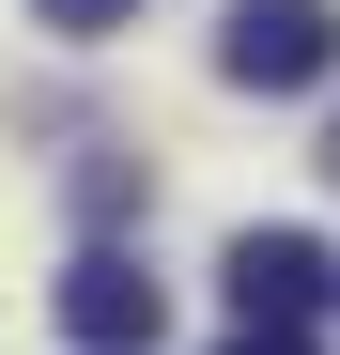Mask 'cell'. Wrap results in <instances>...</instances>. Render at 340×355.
<instances>
[{
    "instance_id": "obj_1",
    "label": "cell",
    "mask_w": 340,
    "mask_h": 355,
    "mask_svg": "<svg viewBox=\"0 0 340 355\" xmlns=\"http://www.w3.org/2000/svg\"><path fill=\"white\" fill-rule=\"evenodd\" d=\"M216 78H232V93H325L340 78V0H232Z\"/></svg>"
},
{
    "instance_id": "obj_2",
    "label": "cell",
    "mask_w": 340,
    "mask_h": 355,
    "mask_svg": "<svg viewBox=\"0 0 340 355\" xmlns=\"http://www.w3.org/2000/svg\"><path fill=\"white\" fill-rule=\"evenodd\" d=\"M155 324H170V309H155V278H139L124 248H78V263H62V340H78V355H155Z\"/></svg>"
},
{
    "instance_id": "obj_5",
    "label": "cell",
    "mask_w": 340,
    "mask_h": 355,
    "mask_svg": "<svg viewBox=\"0 0 340 355\" xmlns=\"http://www.w3.org/2000/svg\"><path fill=\"white\" fill-rule=\"evenodd\" d=\"M232 355H309V324H248V340H232Z\"/></svg>"
},
{
    "instance_id": "obj_4",
    "label": "cell",
    "mask_w": 340,
    "mask_h": 355,
    "mask_svg": "<svg viewBox=\"0 0 340 355\" xmlns=\"http://www.w3.org/2000/svg\"><path fill=\"white\" fill-rule=\"evenodd\" d=\"M31 16H46V31H124L139 0H31Z\"/></svg>"
},
{
    "instance_id": "obj_6",
    "label": "cell",
    "mask_w": 340,
    "mask_h": 355,
    "mask_svg": "<svg viewBox=\"0 0 340 355\" xmlns=\"http://www.w3.org/2000/svg\"><path fill=\"white\" fill-rule=\"evenodd\" d=\"M325 170H340V124H325Z\"/></svg>"
},
{
    "instance_id": "obj_3",
    "label": "cell",
    "mask_w": 340,
    "mask_h": 355,
    "mask_svg": "<svg viewBox=\"0 0 340 355\" xmlns=\"http://www.w3.org/2000/svg\"><path fill=\"white\" fill-rule=\"evenodd\" d=\"M325 278H340V263L309 248V232H232V309H248V324H309Z\"/></svg>"
}]
</instances>
